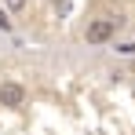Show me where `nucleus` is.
I'll return each mask as SVG.
<instances>
[{
    "instance_id": "1",
    "label": "nucleus",
    "mask_w": 135,
    "mask_h": 135,
    "mask_svg": "<svg viewBox=\"0 0 135 135\" xmlns=\"http://www.w3.org/2000/svg\"><path fill=\"white\" fill-rule=\"evenodd\" d=\"M117 22H120V18H95V22H88L84 40H88V44H110L113 33H117Z\"/></svg>"
},
{
    "instance_id": "2",
    "label": "nucleus",
    "mask_w": 135,
    "mask_h": 135,
    "mask_svg": "<svg viewBox=\"0 0 135 135\" xmlns=\"http://www.w3.org/2000/svg\"><path fill=\"white\" fill-rule=\"evenodd\" d=\"M22 102H26V88L18 80H4V84H0V106L15 110V106H22Z\"/></svg>"
},
{
    "instance_id": "3",
    "label": "nucleus",
    "mask_w": 135,
    "mask_h": 135,
    "mask_svg": "<svg viewBox=\"0 0 135 135\" xmlns=\"http://www.w3.org/2000/svg\"><path fill=\"white\" fill-rule=\"evenodd\" d=\"M4 4H7V11H26L29 0H4Z\"/></svg>"
},
{
    "instance_id": "4",
    "label": "nucleus",
    "mask_w": 135,
    "mask_h": 135,
    "mask_svg": "<svg viewBox=\"0 0 135 135\" xmlns=\"http://www.w3.org/2000/svg\"><path fill=\"white\" fill-rule=\"evenodd\" d=\"M120 55H135V40H124V44H117Z\"/></svg>"
},
{
    "instance_id": "5",
    "label": "nucleus",
    "mask_w": 135,
    "mask_h": 135,
    "mask_svg": "<svg viewBox=\"0 0 135 135\" xmlns=\"http://www.w3.org/2000/svg\"><path fill=\"white\" fill-rule=\"evenodd\" d=\"M7 29H11V15H7V11H0V33H7Z\"/></svg>"
},
{
    "instance_id": "6",
    "label": "nucleus",
    "mask_w": 135,
    "mask_h": 135,
    "mask_svg": "<svg viewBox=\"0 0 135 135\" xmlns=\"http://www.w3.org/2000/svg\"><path fill=\"white\" fill-rule=\"evenodd\" d=\"M132 69H135V62H132Z\"/></svg>"
}]
</instances>
